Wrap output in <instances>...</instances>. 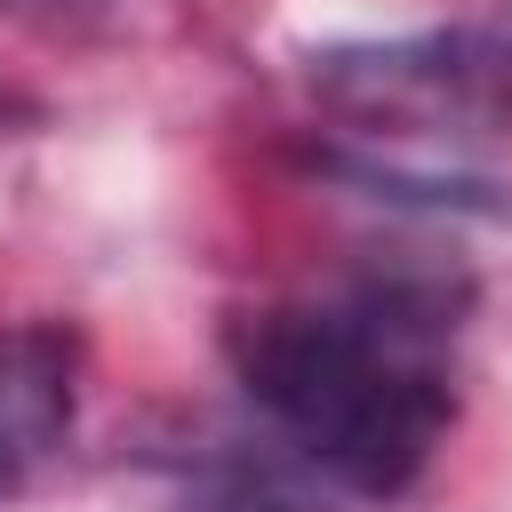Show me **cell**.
Masks as SVG:
<instances>
[{"mask_svg":"<svg viewBox=\"0 0 512 512\" xmlns=\"http://www.w3.org/2000/svg\"><path fill=\"white\" fill-rule=\"evenodd\" d=\"M232 376L304 464L360 496H400L456 416L440 304L384 280L248 312L232 328Z\"/></svg>","mask_w":512,"mask_h":512,"instance_id":"obj_1","label":"cell"},{"mask_svg":"<svg viewBox=\"0 0 512 512\" xmlns=\"http://www.w3.org/2000/svg\"><path fill=\"white\" fill-rule=\"evenodd\" d=\"M320 96L368 128L400 136H480L512 128V40L496 32H424L384 48L320 56Z\"/></svg>","mask_w":512,"mask_h":512,"instance_id":"obj_2","label":"cell"},{"mask_svg":"<svg viewBox=\"0 0 512 512\" xmlns=\"http://www.w3.org/2000/svg\"><path fill=\"white\" fill-rule=\"evenodd\" d=\"M80 400V344L72 328H0V496L24 488L72 432Z\"/></svg>","mask_w":512,"mask_h":512,"instance_id":"obj_3","label":"cell"},{"mask_svg":"<svg viewBox=\"0 0 512 512\" xmlns=\"http://www.w3.org/2000/svg\"><path fill=\"white\" fill-rule=\"evenodd\" d=\"M176 512H320V504H304V496H288L272 480H216V488L184 496Z\"/></svg>","mask_w":512,"mask_h":512,"instance_id":"obj_4","label":"cell"},{"mask_svg":"<svg viewBox=\"0 0 512 512\" xmlns=\"http://www.w3.org/2000/svg\"><path fill=\"white\" fill-rule=\"evenodd\" d=\"M16 112H24V104H16V96H0V120H16Z\"/></svg>","mask_w":512,"mask_h":512,"instance_id":"obj_5","label":"cell"}]
</instances>
